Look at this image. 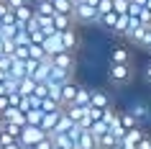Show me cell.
I'll return each mask as SVG.
<instances>
[{
  "instance_id": "6da1fadb",
  "label": "cell",
  "mask_w": 151,
  "mask_h": 149,
  "mask_svg": "<svg viewBox=\"0 0 151 149\" xmlns=\"http://www.w3.org/2000/svg\"><path fill=\"white\" fill-rule=\"evenodd\" d=\"M131 77H133V67L131 64H110V70H108V80L113 85H128Z\"/></svg>"
},
{
  "instance_id": "7a4b0ae2",
  "label": "cell",
  "mask_w": 151,
  "mask_h": 149,
  "mask_svg": "<svg viewBox=\"0 0 151 149\" xmlns=\"http://www.w3.org/2000/svg\"><path fill=\"white\" fill-rule=\"evenodd\" d=\"M46 136V131H41L39 126H31V124H26L23 129H21V134H18V141L23 144V147H33V144H39L41 139Z\"/></svg>"
},
{
  "instance_id": "3957f363",
  "label": "cell",
  "mask_w": 151,
  "mask_h": 149,
  "mask_svg": "<svg viewBox=\"0 0 151 149\" xmlns=\"http://www.w3.org/2000/svg\"><path fill=\"white\" fill-rule=\"evenodd\" d=\"M143 126H133L131 131H126L123 136L118 139V144H115V149H136V144L141 141V136H143Z\"/></svg>"
},
{
  "instance_id": "277c9868",
  "label": "cell",
  "mask_w": 151,
  "mask_h": 149,
  "mask_svg": "<svg viewBox=\"0 0 151 149\" xmlns=\"http://www.w3.org/2000/svg\"><path fill=\"white\" fill-rule=\"evenodd\" d=\"M110 105H113L110 98H108L103 90H97V87H90V105H87L90 110H100V113H105Z\"/></svg>"
},
{
  "instance_id": "5b68a950",
  "label": "cell",
  "mask_w": 151,
  "mask_h": 149,
  "mask_svg": "<svg viewBox=\"0 0 151 149\" xmlns=\"http://www.w3.org/2000/svg\"><path fill=\"white\" fill-rule=\"evenodd\" d=\"M59 44H62L64 52H74L77 44H80V33H77V26H72L67 31H59Z\"/></svg>"
},
{
  "instance_id": "8992f818",
  "label": "cell",
  "mask_w": 151,
  "mask_h": 149,
  "mask_svg": "<svg viewBox=\"0 0 151 149\" xmlns=\"http://www.w3.org/2000/svg\"><path fill=\"white\" fill-rule=\"evenodd\" d=\"M126 113H128L131 118H133V121H136L138 126H143L146 121H149V108H146V103H143V100H133L131 105H128V110H126Z\"/></svg>"
},
{
  "instance_id": "52a82bcc",
  "label": "cell",
  "mask_w": 151,
  "mask_h": 149,
  "mask_svg": "<svg viewBox=\"0 0 151 149\" xmlns=\"http://www.w3.org/2000/svg\"><path fill=\"white\" fill-rule=\"evenodd\" d=\"M54 67L59 70H67V72H74V52H59V54L49 57Z\"/></svg>"
},
{
  "instance_id": "ba28073f",
  "label": "cell",
  "mask_w": 151,
  "mask_h": 149,
  "mask_svg": "<svg viewBox=\"0 0 151 149\" xmlns=\"http://www.w3.org/2000/svg\"><path fill=\"white\" fill-rule=\"evenodd\" d=\"M74 93H77V82L74 80H67L62 87H59V105H69L72 100H74Z\"/></svg>"
},
{
  "instance_id": "9c48e42d",
  "label": "cell",
  "mask_w": 151,
  "mask_h": 149,
  "mask_svg": "<svg viewBox=\"0 0 151 149\" xmlns=\"http://www.w3.org/2000/svg\"><path fill=\"white\" fill-rule=\"evenodd\" d=\"M41 47L46 52V57H54V54H59V52H64L62 44H59V33H49L46 39L41 41Z\"/></svg>"
},
{
  "instance_id": "30bf717a",
  "label": "cell",
  "mask_w": 151,
  "mask_h": 149,
  "mask_svg": "<svg viewBox=\"0 0 151 149\" xmlns=\"http://www.w3.org/2000/svg\"><path fill=\"white\" fill-rule=\"evenodd\" d=\"M110 64H131V52H128V47L110 49Z\"/></svg>"
},
{
  "instance_id": "8fae6325",
  "label": "cell",
  "mask_w": 151,
  "mask_h": 149,
  "mask_svg": "<svg viewBox=\"0 0 151 149\" xmlns=\"http://www.w3.org/2000/svg\"><path fill=\"white\" fill-rule=\"evenodd\" d=\"M13 18H16V23L26 26V23H28V21L33 18V5H31V3H26V5L16 8V10H13Z\"/></svg>"
},
{
  "instance_id": "7c38bea8",
  "label": "cell",
  "mask_w": 151,
  "mask_h": 149,
  "mask_svg": "<svg viewBox=\"0 0 151 149\" xmlns=\"http://www.w3.org/2000/svg\"><path fill=\"white\" fill-rule=\"evenodd\" d=\"M3 118H5V121H10V124H18V126H26V113L21 108H13V105H10V108H5L3 110Z\"/></svg>"
},
{
  "instance_id": "4fadbf2b",
  "label": "cell",
  "mask_w": 151,
  "mask_h": 149,
  "mask_svg": "<svg viewBox=\"0 0 151 149\" xmlns=\"http://www.w3.org/2000/svg\"><path fill=\"white\" fill-rule=\"evenodd\" d=\"M51 26H54V31H67V28H72L74 26V21H72V16H62V13H54V18H51Z\"/></svg>"
},
{
  "instance_id": "5bb4252c",
  "label": "cell",
  "mask_w": 151,
  "mask_h": 149,
  "mask_svg": "<svg viewBox=\"0 0 151 149\" xmlns=\"http://www.w3.org/2000/svg\"><path fill=\"white\" fill-rule=\"evenodd\" d=\"M54 13H62V16H72V8H74V0H49Z\"/></svg>"
},
{
  "instance_id": "9a60e30c",
  "label": "cell",
  "mask_w": 151,
  "mask_h": 149,
  "mask_svg": "<svg viewBox=\"0 0 151 149\" xmlns=\"http://www.w3.org/2000/svg\"><path fill=\"white\" fill-rule=\"evenodd\" d=\"M77 105H90V87L82 85V82H77V93H74V100Z\"/></svg>"
},
{
  "instance_id": "2e32d148",
  "label": "cell",
  "mask_w": 151,
  "mask_h": 149,
  "mask_svg": "<svg viewBox=\"0 0 151 149\" xmlns=\"http://www.w3.org/2000/svg\"><path fill=\"white\" fill-rule=\"evenodd\" d=\"M39 110L41 113H56V110H62V105L54 98H44V100H39Z\"/></svg>"
},
{
  "instance_id": "e0dca14e",
  "label": "cell",
  "mask_w": 151,
  "mask_h": 149,
  "mask_svg": "<svg viewBox=\"0 0 151 149\" xmlns=\"http://www.w3.org/2000/svg\"><path fill=\"white\" fill-rule=\"evenodd\" d=\"M28 57H31V59H44L46 52H44L41 44H31V41H28Z\"/></svg>"
},
{
  "instance_id": "ac0fdd59",
  "label": "cell",
  "mask_w": 151,
  "mask_h": 149,
  "mask_svg": "<svg viewBox=\"0 0 151 149\" xmlns=\"http://www.w3.org/2000/svg\"><path fill=\"white\" fill-rule=\"evenodd\" d=\"M41 118H44V113H41L39 108H36V110H28V113H26V124L39 126V124H41Z\"/></svg>"
},
{
  "instance_id": "d6986e66",
  "label": "cell",
  "mask_w": 151,
  "mask_h": 149,
  "mask_svg": "<svg viewBox=\"0 0 151 149\" xmlns=\"http://www.w3.org/2000/svg\"><path fill=\"white\" fill-rule=\"evenodd\" d=\"M21 129H23V126H18V124H10V121H5V124H3V131L8 134V136H13V139H18Z\"/></svg>"
},
{
  "instance_id": "ffe728a7",
  "label": "cell",
  "mask_w": 151,
  "mask_h": 149,
  "mask_svg": "<svg viewBox=\"0 0 151 149\" xmlns=\"http://www.w3.org/2000/svg\"><path fill=\"white\" fill-rule=\"evenodd\" d=\"M131 8V0H113V10L115 13H128Z\"/></svg>"
},
{
  "instance_id": "44dd1931",
  "label": "cell",
  "mask_w": 151,
  "mask_h": 149,
  "mask_svg": "<svg viewBox=\"0 0 151 149\" xmlns=\"http://www.w3.org/2000/svg\"><path fill=\"white\" fill-rule=\"evenodd\" d=\"M33 149H54V141L49 139V136H44L39 144H33Z\"/></svg>"
},
{
  "instance_id": "7402d4cb",
  "label": "cell",
  "mask_w": 151,
  "mask_h": 149,
  "mask_svg": "<svg viewBox=\"0 0 151 149\" xmlns=\"http://www.w3.org/2000/svg\"><path fill=\"white\" fill-rule=\"evenodd\" d=\"M136 149H151V136H149V134H143V136H141V141L136 144Z\"/></svg>"
},
{
  "instance_id": "603a6c76",
  "label": "cell",
  "mask_w": 151,
  "mask_h": 149,
  "mask_svg": "<svg viewBox=\"0 0 151 149\" xmlns=\"http://www.w3.org/2000/svg\"><path fill=\"white\" fill-rule=\"evenodd\" d=\"M26 3H31V0H5V5H8L10 10H16V8H21V5H26Z\"/></svg>"
},
{
  "instance_id": "cb8c5ba5",
  "label": "cell",
  "mask_w": 151,
  "mask_h": 149,
  "mask_svg": "<svg viewBox=\"0 0 151 149\" xmlns=\"http://www.w3.org/2000/svg\"><path fill=\"white\" fill-rule=\"evenodd\" d=\"M143 77H146V82H151V59L146 62V67H143Z\"/></svg>"
},
{
  "instance_id": "d4e9b609",
  "label": "cell",
  "mask_w": 151,
  "mask_h": 149,
  "mask_svg": "<svg viewBox=\"0 0 151 149\" xmlns=\"http://www.w3.org/2000/svg\"><path fill=\"white\" fill-rule=\"evenodd\" d=\"M5 108H10V103H8V95H0V113Z\"/></svg>"
},
{
  "instance_id": "484cf974",
  "label": "cell",
  "mask_w": 151,
  "mask_h": 149,
  "mask_svg": "<svg viewBox=\"0 0 151 149\" xmlns=\"http://www.w3.org/2000/svg\"><path fill=\"white\" fill-rule=\"evenodd\" d=\"M0 72H3V57H0Z\"/></svg>"
},
{
  "instance_id": "4316f807",
  "label": "cell",
  "mask_w": 151,
  "mask_h": 149,
  "mask_svg": "<svg viewBox=\"0 0 151 149\" xmlns=\"http://www.w3.org/2000/svg\"><path fill=\"white\" fill-rule=\"evenodd\" d=\"M54 149H59V147H54Z\"/></svg>"
},
{
  "instance_id": "83f0119b",
  "label": "cell",
  "mask_w": 151,
  "mask_h": 149,
  "mask_svg": "<svg viewBox=\"0 0 151 149\" xmlns=\"http://www.w3.org/2000/svg\"><path fill=\"white\" fill-rule=\"evenodd\" d=\"M28 149H33V147H28Z\"/></svg>"
}]
</instances>
